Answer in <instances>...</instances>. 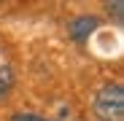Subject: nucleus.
Segmentation results:
<instances>
[{"label": "nucleus", "mask_w": 124, "mask_h": 121, "mask_svg": "<svg viewBox=\"0 0 124 121\" xmlns=\"http://www.w3.org/2000/svg\"><path fill=\"white\" fill-rule=\"evenodd\" d=\"M11 86H14V73H11V67H8V65H3V67H0V97L8 94V92H11Z\"/></svg>", "instance_id": "7ed1b4c3"}, {"label": "nucleus", "mask_w": 124, "mask_h": 121, "mask_svg": "<svg viewBox=\"0 0 124 121\" xmlns=\"http://www.w3.org/2000/svg\"><path fill=\"white\" fill-rule=\"evenodd\" d=\"M92 113L100 121H124V89L121 84H105L92 100Z\"/></svg>", "instance_id": "f257e3e1"}, {"label": "nucleus", "mask_w": 124, "mask_h": 121, "mask_svg": "<svg viewBox=\"0 0 124 121\" xmlns=\"http://www.w3.org/2000/svg\"><path fill=\"white\" fill-rule=\"evenodd\" d=\"M11 121H49V118L35 116V113H16V116H11Z\"/></svg>", "instance_id": "39448f33"}, {"label": "nucleus", "mask_w": 124, "mask_h": 121, "mask_svg": "<svg viewBox=\"0 0 124 121\" xmlns=\"http://www.w3.org/2000/svg\"><path fill=\"white\" fill-rule=\"evenodd\" d=\"M108 14L121 24V22H124V3H121V0H116V3H108Z\"/></svg>", "instance_id": "20e7f679"}, {"label": "nucleus", "mask_w": 124, "mask_h": 121, "mask_svg": "<svg viewBox=\"0 0 124 121\" xmlns=\"http://www.w3.org/2000/svg\"><path fill=\"white\" fill-rule=\"evenodd\" d=\"M97 27H100V19L97 16H76V19L68 22V32H70V38L76 40V43H84Z\"/></svg>", "instance_id": "f03ea898"}]
</instances>
